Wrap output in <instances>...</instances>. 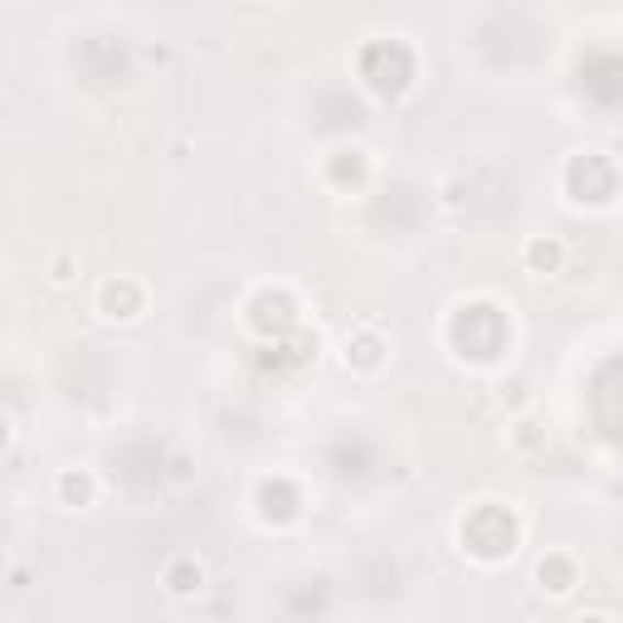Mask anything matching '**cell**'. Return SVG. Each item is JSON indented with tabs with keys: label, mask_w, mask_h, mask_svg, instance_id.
Returning a JSON list of instances; mask_svg holds the SVG:
<instances>
[{
	"label": "cell",
	"mask_w": 623,
	"mask_h": 623,
	"mask_svg": "<svg viewBox=\"0 0 623 623\" xmlns=\"http://www.w3.org/2000/svg\"><path fill=\"white\" fill-rule=\"evenodd\" d=\"M54 487H59V502L64 507H93V497H98V478L88 468H64Z\"/></svg>",
	"instance_id": "cell-5"
},
{
	"label": "cell",
	"mask_w": 623,
	"mask_h": 623,
	"mask_svg": "<svg viewBox=\"0 0 623 623\" xmlns=\"http://www.w3.org/2000/svg\"><path fill=\"white\" fill-rule=\"evenodd\" d=\"M162 585L171 599H200L205 594V565H200L196 555H176V560H166Z\"/></svg>",
	"instance_id": "cell-3"
},
{
	"label": "cell",
	"mask_w": 623,
	"mask_h": 623,
	"mask_svg": "<svg viewBox=\"0 0 623 623\" xmlns=\"http://www.w3.org/2000/svg\"><path fill=\"white\" fill-rule=\"evenodd\" d=\"M565 264V244L560 240H531L526 244V268L531 274H560Z\"/></svg>",
	"instance_id": "cell-6"
},
{
	"label": "cell",
	"mask_w": 623,
	"mask_h": 623,
	"mask_svg": "<svg viewBox=\"0 0 623 623\" xmlns=\"http://www.w3.org/2000/svg\"><path fill=\"white\" fill-rule=\"evenodd\" d=\"M74 278H78V258L74 254H54V264H49V282H54V288H69Z\"/></svg>",
	"instance_id": "cell-7"
},
{
	"label": "cell",
	"mask_w": 623,
	"mask_h": 623,
	"mask_svg": "<svg viewBox=\"0 0 623 623\" xmlns=\"http://www.w3.org/2000/svg\"><path fill=\"white\" fill-rule=\"evenodd\" d=\"M575 623H609V619H604V614H580Z\"/></svg>",
	"instance_id": "cell-8"
},
{
	"label": "cell",
	"mask_w": 623,
	"mask_h": 623,
	"mask_svg": "<svg viewBox=\"0 0 623 623\" xmlns=\"http://www.w3.org/2000/svg\"><path fill=\"white\" fill-rule=\"evenodd\" d=\"M142 308H146V292L137 278H108L98 288V312L108 322H132V316H142Z\"/></svg>",
	"instance_id": "cell-1"
},
{
	"label": "cell",
	"mask_w": 623,
	"mask_h": 623,
	"mask_svg": "<svg viewBox=\"0 0 623 623\" xmlns=\"http://www.w3.org/2000/svg\"><path fill=\"white\" fill-rule=\"evenodd\" d=\"M536 580H541V589H550V594L560 599L580 585V565H575L570 555H546V560L536 565Z\"/></svg>",
	"instance_id": "cell-4"
},
{
	"label": "cell",
	"mask_w": 623,
	"mask_h": 623,
	"mask_svg": "<svg viewBox=\"0 0 623 623\" xmlns=\"http://www.w3.org/2000/svg\"><path fill=\"white\" fill-rule=\"evenodd\" d=\"M385 356H390V342H385L376 326H356V332L346 336V366L360 370V376H376L385 366Z\"/></svg>",
	"instance_id": "cell-2"
}]
</instances>
